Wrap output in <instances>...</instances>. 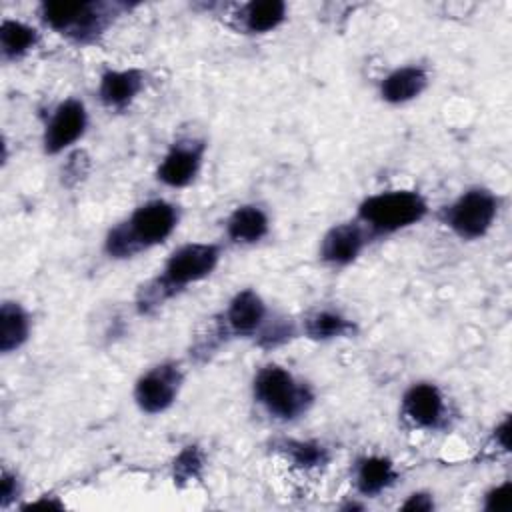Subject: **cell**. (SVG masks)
<instances>
[{
    "mask_svg": "<svg viewBox=\"0 0 512 512\" xmlns=\"http://www.w3.org/2000/svg\"><path fill=\"white\" fill-rule=\"evenodd\" d=\"M178 208L168 200L140 204L124 222L108 230L104 250L110 258H132L134 254L162 244L178 226Z\"/></svg>",
    "mask_w": 512,
    "mask_h": 512,
    "instance_id": "cell-1",
    "label": "cell"
},
{
    "mask_svg": "<svg viewBox=\"0 0 512 512\" xmlns=\"http://www.w3.org/2000/svg\"><path fill=\"white\" fill-rule=\"evenodd\" d=\"M220 260V248L206 242H190L170 254L162 272L142 288L138 296L140 312H150L186 286L204 280L214 272Z\"/></svg>",
    "mask_w": 512,
    "mask_h": 512,
    "instance_id": "cell-2",
    "label": "cell"
},
{
    "mask_svg": "<svg viewBox=\"0 0 512 512\" xmlns=\"http://www.w3.org/2000/svg\"><path fill=\"white\" fill-rule=\"evenodd\" d=\"M428 212L424 196L416 190H386L364 198L358 206V222L370 236L394 234L416 222Z\"/></svg>",
    "mask_w": 512,
    "mask_h": 512,
    "instance_id": "cell-3",
    "label": "cell"
},
{
    "mask_svg": "<svg viewBox=\"0 0 512 512\" xmlns=\"http://www.w3.org/2000/svg\"><path fill=\"white\" fill-rule=\"evenodd\" d=\"M252 392L256 402L278 420H296L314 402V392L308 384L298 382L282 366L270 364L256 372L252 382Z\"/></svg>",
    "mask_w": 512,
    "mask_h": 512,
    "instance_id": "cell-4",
    "label": "cell"
},
{
    "mask_svg": "<svg viewBox=\"0 0 512 512\" xmlns=\"http://www.w3.org/2000/svg\"><path fill=\"white\" fill-rule=\"evenodd\" d=\"M122 8L124 4L104 2H42L40 18L48 28L74 42H92L108 28L112 14Z\"/></svg>",
    "mask_w": 512,
    "mask_h": 512,
    "instance_id": "cell-5",
    "label": "cell"
},
{
    "mask_svg": "<svg viewBox=\"0 0 512 512\" xmlns=\"http://www.w3.org/2000/svg\"><path fill=\"white\" fill-rule=\"evenodd\" d=\"M496 216L498 198L480 186L462 192L442 210V222L462 240L482 238L492 228Z\"/></svg>",
    "mask_w": 512,
    "mask_h": 512,
    "instance_id": "cell-6",
    "label": "cell"
},
{
    "mask_svg": "<svg viewBox=\"0 0 512 512\" xmlns=\"http://www.w3.org/2000/svg\"><path fill=\"white\" fill-rule=\"evenodd\" d=\"M184 374L176 362H162L144 372L134 386V400L146 414L168 410L182 388Z\"/></svg>",
    "mask_w": 512,
    "mask_h": 512,
    "instance_id": "cell-7",
    "label": "cell"
},
{
    "mask_svg": "<svg viewBox=\"0 0 512 512\" xmlns=\"http://www.w3.org/2000/svg\"><path fill=\"white\" fill-rule=\"evenodd\" d=\"M86 124H88V114L80 100L68 98V100L60 102L54 108V112L44 128V138H42L44 152L58 154V152L66 150L84 134Z\"/></svg>",
    "mask_w": 512,
    "mask_h": 512,
    "instance_id": "cell-8",
    "label": "cell"
},
{
    "mask_svg": "<svg viewBox=\"0 0 512 512\" xmlns=\"http://www.w3.org/2000/svg\"><path fill=\"white\" fill-rule=\"evenodd\" d=\"M204 150H206V144L202 140H196V138L176 140L170 146V150L164 154L156 170V178L170 188L188 186L200 170Z\"/></svg>",
    "mask_w": 512,
    "mask_h": 512,
    "instance_id": "cell-9",
    "label": "cell"
},
{
    "mask_svg": "<svg viewBox=\"0 0 512 512\" xmlns=\"http://www.w3.org/2000/svg\"><path fill=\"white\" fill-rule=\"evenodd\" d=\"M402 416L416 428L436 430L446 418L444 396L430 382L412 384L402 396Z\"/></svg>",
    "mask_w": 512,
    "mask_h": 512,
    "instance_id": "cell-10",
    "label": "cell"
},
{
    "mask_svg": "<svg viewBox=\"0 0 512 512\" xmlns=\"http://www.w3.org/2000/svg\"><path fill=\"white\" fill-rule=\"evenodd\" d=\"M268 320V310L264 300L250 288L240 290L230 302L228 308L222 314L224 332L230 336L250 338L258 336L262 326Z\"/></svg>",
    "mask_w": 512,
    "mask_h": 512,
    "instance_id": "cell-11",
    "label": "cell"
},
{
    "mask_svg": "<svg viewBox=\"0 0 512 512\" xmlns=\"http://www.w3.org/2000/svg\"><path fill=\"white\" fill-rule=\"evenodd\" d=\"M368 236V230L360 222H344L332 226L322 236L320 260L330 266H348L360 256Z\"/></svg>",
    "mask_w": 512,
    "mask_h": 512,
    "instance_id": "cell-12",
    "label": "cell"
},
{
    "mask_svg": "<svg viewBox=\"0 0 512 512\" xmlns=\"http://www.w3.org/2000/svg\"><path fill=\"white\" fill-rule=\"evenodd\" d=\"M144 88V74L136 68L128 70H106L100 76L98 96L104 106L124 110Z\"/></svg>",
    "mask_w": 512,
    "mask_h": 512,
    "instance_id": "cell-13",
    "label": "cell"
},
{
    "mask_svg": "<svg viewBox=\"0 0 512 512\" xmlns=\"http://www.w3.org/2000/svg\"><path fill=\"white\" fill-rule=\"evenodd\" d=\"M428 86V72L422 66H402L380 82V96L388 104H404L418 98Z\"/></svg>",
    "mask_w": 512,
    "mask_h": 512,
    "instance_id": "cell-14",
    "label": "cell"
},
{
    "mask_svg": "<svg viewBox=\"0 0 512 512\" xmlns=\"http://www.w3.org/2000/svg\"><path fill=\"white\" fill-rule=\"evenodd\" d=\"M398 480L394 464L384 456H364L356 462L354 484L362 496H376Z\"/></svg>",
    "mask_w": 512,
    "mask_h": 512,
    "instance_id": "cell-15",
    "label": "cell"
},
{
    "mask_svg": "<svg viewBox=\"0 0 512 512\" xmlns=\"http://www.w3.org/2000/svg\"><path fill=\"white\" fill-rule=\"evenodd\" d=\"M270 222L260 206L244 204L238 206L226 220V234L232 242L254 244L268 234Z\"/></svg>",
    "mask_w": 512,
    "mask_h": 512,
    "instance_id": "cell-16",
    "label": "cell"
},
{
    "mask_svg": "<svg viewBox=\"0 0 512 512\" xmlns=\"http://www.w3.org/2000/svg\"><path fill=\"white\" fill-rule=\"evenodd\" d=\"M240 28L248 34H266L286 20V4L280 0H252L238 12Z\"/></svg>",
    "mask_w": 512,
    "mask_h": 512,
    "instance_id": "cell-17",
    "label": "cell"
},
{
    "mask_svg": "<svg viewBox=\"0 0 512 512\" xmlns=\"http://www.w3.org/2000/svg\"><path fill=\"white\" fill-rule=\"evenodd\" d=\"M30 336V316L18 304L6 300L0 308V350L4 354L18 350Z\"/></svg>",
    "mask_w": 512,
    "mask_h": 512,
    "instance_id": "cell-18",
    "label": "cell"
},
{
    "mask_svg": "<svg viewBox=\"0 0 512 512\" xmlns=\"http://www.w3.org/2000/svg\"><path fill=\"white\" fill-rule=\"evenodd\" d=\"M356 332V324L332 310H316L304 318V334L312 340H332L350 336Z\"/></svg>",
    "mask_w": 512,
    "mask_h": 512,
    "instance_id": "cell-19",
    "label": "cell"
},
{
    "mask_svg": "<svg viewBox=\"0 0 512 512\" xmlns=\"http://www.w3.org/2000/svg\"><path fill=\"white\" fill-rule=\"evenodd\" d=\"M38 40V30L24 22L4 20L0 26V50L4 60H16L28 54L38 44Z\"/></svg>",
    "mask_w": 512,
    "mask_h": 512,
    "instance_id": "cell-20",
    "label": "cell"
},
{
    "mask_svg": "<svg viewBox=\"0 0 512 512\" xmlns=\"http://www.w3.org/2000/svg\"><path fill=\"white\" fill-rule=\"evenodd\" d=\"M276 448L298 468H318L330 458L328 450L312 440H282Z\"/></svg>",
    "mask_w": 512,
    "mask_h": 512,
    "instance_id": "cell-21",
    "label": "cell"
},
{
    "mask_svg": "<svg viewBox=\"0 0 512 512\" xmlns=\"http://www.w3.org/2000/svg\"><path fill=\"white\" fill-rule=\"evenodd\" d=\"M204 468V456L200 452L198 446H186L172 464V474H174V482L178 486H184L192 480H198Z\"/></svg>",
    "mask_w": 512,
    "mask_h": 512,
    "instance_id": "cell-22",
    "label": "cell"
},
{
    "mask_svg": "<svg viewBox=\"0 0 512 512\" xmlns=\"http://www.w3.org/2000/svg\"><path fill=\"white\" fill-rule=\"evenodd\" d=\"M510 484L504 482L500 486H494L484 496V508L486 510H508L510 508Z\"/></svg>",
    "mask_w": 512,
    "mask_h": 512,
    "instance_id": "cell-23",
    "label": "cell"
},
{
    "mask_svg": "<svg viewBox=\"0 0 512 512\" xmlns=\"http://www.w3.org/2000/svg\"><path fill=\"white\" fill-rule=\"evenodd\" d=\"M20 494V482L16 478V474L4 470L2 472V488H0V496H2V506L6 508L16 496Z\"/></svg>",
    "mask_w": 512,
    "mask_h": 512,
    "instance_id": "cell-24",
    "label": "cell"
},
{
    "mask_svg": "<svg viewBox=\"0 0 512 512\" xmlns=\"http://www.w3.org/2000/svg\"><path fill=\"white\" fill-rule=\"evenodd\" d=\"M400 508L402 510H422V512H428V510L434 508V500L426 492H414V494L408 496V500Z\"/></svg>",
    "mask_w": 512,
    "mask_h": 512,
    "instance_id": "cell-25",
    "label": "cell"
},
{
    "mask_svg": "<svg viewBox=\"0 0 512 512\" xmlns=\"http://www.w3.org/2000/svg\"><path fill=\"white\" fill-rule=\"evenodd\" d=\"M44 502H36V504H32V506H42ZM52 508H62V504H56V502H48Z\"/></svg>",
    "mask_w": 512,
    "mask_h": 512,
    "instance_id": "cell-26",
    "label": "cell"
}]
</instances>
